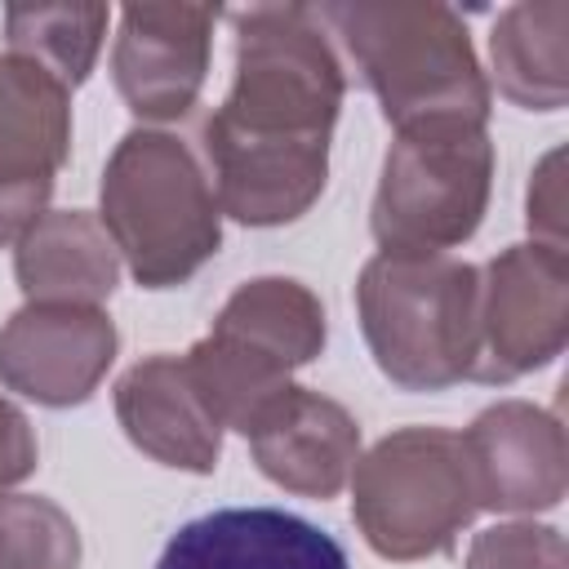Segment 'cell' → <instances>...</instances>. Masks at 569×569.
<instances>
[{
    "label": "cell",
    "instance_id": "obj_1",
    "mask_svg": "<svg viewBox=\"0 0 569 569\" xmlns=\"http://www.w3.org/2000/svg\"><path fill=\"white\" fill-rule=\"evenodd\" d=\"M373 89L387 124L489 120V76L467 22L440 0H347L316 9Z\"/></svg>",
    "mask_w": 569,
    "mask_h": 569
},
{
    "label": "cell",
    "instance_id": "obj_2",
    "mask_svg": "<svg viewBox=\"0 0 569 569\" xmlns=\"http://www.w3.org/2000/svg\"><path fill=\"white\" fill-rule=\"evenodd\" d=\"M98 222L142 289L187 284L222 249V209L200 151L138 124L102 164Z\"/></svg>",
    "mask_w": 569,
    "mask_h": 569
},
{
    "label": "cell",
    "instance_id": "obj_3",
    "mask_svg": "<svg viewBox=\"0 0 569 569\" xmlns=\"http://www.w3.org/2000/svg\"><path fill=\"white\" fill-rule=\"evenodd\" d=\"M356 316L387 382L445 391L476 378L480 267L453 253H378L360 267Z\"/></svg>",
    "mask_w": 569,
    "mask_h": 569
},
{
    "label": "cell",
    "instance_id": "obj_4",
    "mask_svg": "<svg viewBox=\"0 0 569 569\" xmlns=\"http://www.w3.org/2000/svg\"><path fill=\"white\" fill-rule=\"evenodd\" d=\"M236 22V76L209 129L249 142L329 147L347 71L311 4H249Z\"/></svg>",
    "mask_w": 569,
    "mask_h": 569
},
{
    "label": "cell",
    "instance_id": "obj_5",
    "mask_svg": "<svg viewBox=\"0 0 569 569\" xmlns=\"http://www.w3.org/2000/svg\"><path fill=\"white\" fill-rule=\"evenodd\" d=\"M351 520L369 551L409 565L453 551L476 520V476L449 427H400L351 467Z\"/></svg>",
    "mask_w": 569,
    "mask_h": 569
},
{
    "label": "cell",
    "instance_id": "obj_6",
    "mask_svg": "<svg viewBox=\"0 0 569 569\" xmlns=\"http://www.w3.org/2000/svg\"><path fill=\"white\" fill-rule=\"evenodd\" d=\"M489 191L493 142L485 124L431 120L396 129L382 156L369 231L382 253H445L480 231Z\"/></svg>",
    "mask_w": 569,
    "mask_h": 569
},
{
    "label": "cell",
    "instance_id": "obj_7",
    "mask_svg": "<svg viewBox=\"0 0 569 569\" xmlns=\"http://www.w3.org/2000/svg\"><path fill=\"white\" fill-rule=\"evenodd\" d=\"M569 342V253L520 240L480 267V356L471 382H516Z\"/></svg>",
    "mask_w": 569,
    "mask_h": 569
},
{
    "label": "cell",
    "instance_id": "obj_8",
    "mask_svg": "<svg viewBox=\"0 0 569 569\" xmlns=\"http://www.w3.org/2000/svg\"><path fill=\"white\" fill-rule=\"evenodd\" d=\"M71 156V89L40 62L0 53V244L44 213Z\"/></svg>",
    "mask_w": 569,
    "mask_h": 569
},
{
    "label": "cell",
    "instance_id": "obj_9",
    "mask_svg": "<svg viewBox=\"0 0 569 569\" xmlns=\"http://www.w3.org/2000/svg\"><path fill=\"white\" fill-rule=\"evenodd\" d=\"M218 4H124L111 49V80L138 120H182L209 76Z\"/></svg>",
    "mask_w": 569,
    "mask_h": 569
},
{
    "label": "cell",
    "instance_id": "obj_10",
    "mask_svg": "<svg viewBox=\"0 0 569 569\" xmlns=\"http://www.w3.org/2000/svg\"><path fill=\"white\" fill-rule=\"evenodd\" d=\"M116 320L102 307L22 302L0 325V382L36 405H84L116 365Z\"/></svg>",
    "mask_w": 569,
    "mask_h": 569
},
{
    "label": "cell",
    "instance_id": "obj_11",
    "mask_svg": "<svg viewBox=\"0 0 569 569\" xmlns=\"http://www.w3.org/2000/svg\"><path fill=\"white\" fill-rule=\"evenodd\" d=\"M462 436L480 511L533 516L551 511L569 485V449L556 409L533 400H498L471 418Z\"/></svg>",
    "mask_w": 569,
    "mask_h": 569
},
{
    "label": "cell",
    "instance_id": "obj_12",
    "mask_svg": "<svg viewBox=\"0 0 569 569\" xmlns=\"http://www.w3.org/2000/svg\"><path fill=\"white\" fill-rule=\"evenodd\" d=\"M249 453L258 471L298 498H333L360 458V422L333 396L311 387L280 391L249 427Z\"/></svg>",
    "mask_w": 569,
    "mask_h": 569
},
{
    "label": "cell",
    "instance_id": "obj_13",
    "mask_svg": "<svg viewBox=\"0 0 569 569\" xmlns=\"http://www.w3.org/2000/svg\"><path fill=\"white\" fill-rule=\"evenodd\" d=\"M156 569H351L342 542L280 507H222L187 520Z\"/></svg>",
    "mask_w": 569,
    "mask_h": 569
},
{
    "label": "cell",
    "instance_id": "obj_14",
    "mask_svg": "<svg viewBox=\"0 0 569 569\" xmlns=\"http://www.w3.org/2000/svg\"><path fill=\"white\" fill-rule=\"evenodd\" d=\"M200 160L209 169L218 209L244 227L298 222L329 182V147L249 142L200 124Z\"/></svg>",
    "mask_w": 569,
    "mask_h": 569
},
{
    "label": "cell",
    "instance_id": "obj_15",
    "mask_svg": "<svg viewBox=\"0 0 569 569\" xmlns=\"http://www.w3.org/2000/svg\"><path fill=\"white\" fill-rule=\"evenodd\" d=\"M116 418L133 449L160 467L209 476L222 453V427L200 400L187 360L173 351L142 356L116 382Z\"/></svg>",
    "mask_w": 569,
    "mask_h": 569
},
{
    "label": "cell",
    "instance_id": "obj_16",
    "mask_svg": "<svg viewBox=\"0 0 569 569\" xmlns=\"http://www.w3.org/2000/svg\"><path fill=\"white\" fill-rule=\"evenodd\" d=\"M120 253L89 209H44L13 244V276L27 302L102 307L120 284Z\"/></svg>",
    "mask_w": 569,
    "mask_h": 569
},
{
    "label": "cell",
    "instance_id": "obj_17",
    "mask_svg": "<svg viewBox=\"0 0 569 569\" xmlns=\"http://www.w3.org/2000/svg\"><path fill=\"white\" fill-rule=\"evenodd\" d=\"M493 84L525 111H560L569 98V0H516L489 31Z\"/></svg>",
    "mask_w": 569,
    "mask_h": 569
},
{
    "label": "cell",
    "instance_id": "obj_18",
    "mask_svg": "<svg viewBox=\"0 0 569 569\" xmlns=\"http://www.w3.org/2000/svg\"><path fill=\"white\" fill-rule=\"evenodd\" d=\"M209 333L231 338V342L258 351L262 360L280 365L284 373H293L325 351L329 316H325V302L302 280L258 276V280H244L222 302Z\"/></svg>",
    "mask_w": 569,
    "mask_h": 569
},
{
    "label": "cell",
    "instance_id": "obj_19",
    "mask_svg": "<svg viewBox=\"0 0 569 569\" xmlns=\"http://www.w3.org/2000/svg\"><path fill=\"white\" fill-rule=\"evenodd\" d=\"M182 360H187V373H191L200 400L218 418V427H231L240 436H249V427L262 418V409L280 391L293 387V378L280 365H271L258 351H249L231 338H218V333H204Z\"/></svg>",
    "mask_w": 569,
    "mask_h": 569
},
{
    "label": "cell",
    "instance_id": "obj_20",
    "mask_svg": "<svg viewBox=\"0 0 569 569\" xmlns=\"http://www.w3.org/2000/svg\"><path fill=\"white\" fill-rule=\"evenodd\" d=\"M111 9L107 4H13L4 9L9 49L53 71L67 89L84 84L102 40H107Z\"/></svg>",
    "mask_w": 569,
    "mask_h": 569
},
{
    "label": "cell",
    "instance_id": "obj_21",
    "mask_svg": "<svg viewBox=\"0 0 569 569\" xmlns=\"http://www.w3.org/2000/svg\"><path fill=\"white\" fill-rule=\"evenodd\" d=\"M0 569H80V529L44 493H0Z\"/></svg>",
    "mask_w": 569,
    "mask_h": 569
},
{
    "label": "cell",
    "instance_id": "obj_22",
    "mask_svg": "<svg viewBox=\"0 0 569 569\" xmlns=\"http://www.w3.org/2000/svg\"><path fill=\"white\" fill-rule=\"evenodd\" d=\"M467 569H565V538L556 525L498 520L471 538Z\"/></svg>",
    "mask_w": 569,
    "mask_h": 569
},
{
    "label": "cell",
    "instance_id": "obj_23",
    "mask_svg": "<svg viewBox=\"0 0 569 569\" xmlns=\"http://www.w3.org/2000/svg\"><path fill=\"white\" fill-rule=\"evenodd\" d=\"M560 164H565L560 151H547L538 160V169L529 178V196H525V218H529L533 240L565 249V178H560Z\"/></svg>",
    "mask_w": 569,
    "mask_h": 569
},
{
    "label": "cell",
    "instance_id": "obj_24",
    "mask_svg": "<svg viewBox=\"0 0 569 569\" xmlns=\"http://www.w3.org/2000/svg\"><path fill=\"white\" fill-rule=\"evenodd\" d=\"M36 458H40V445H36L31 418L0 391V493L22 485L36 471Z\"/></svg>",
    "mask_w": 569,
    "mask_h": 569
}]
</instances>
